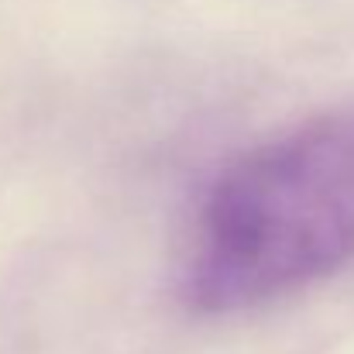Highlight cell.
Masks as SVG:
<instances>
[{"instance_id": "cell-1", "label": "cell", "mask_w": 354, "mask_h": 354, "mask_svg": "<svg viewBox=\"0 0 354 354\" xmlns=\"http://www.w3.org/2000/svg\"><path fill=\"white\" fill-rule=\"evenodd\" d=\"M354 261V111L310 118L234 155L200 193L179 289L203 313H241Z\"/></svg>"}]
</instances>
